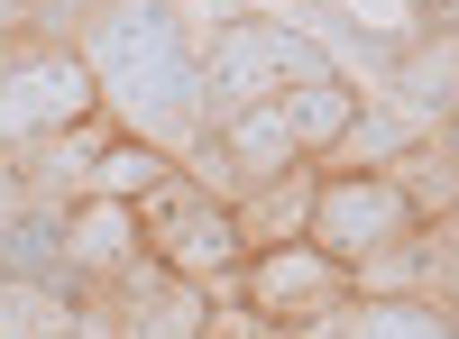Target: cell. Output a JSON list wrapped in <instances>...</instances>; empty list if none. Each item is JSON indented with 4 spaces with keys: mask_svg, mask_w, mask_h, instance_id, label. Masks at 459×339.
Returning <instances> with one entry per match:
<instances>
[{
    "mask_svg": "<svg viewBox=\"0 0 459 339\" xmlns=\"http://www.w3.org/2000/svg\"><path fill=\"white\" fill-rule=\"evenodd\" d=\"M74 55L92 64L101 83V120L120 138H147L184 165V147L212 129L203 101V47L184 28L175 0H101V10L74 28Z\"/></svg>",
    "mask_w": 459,
    "mask_h": 339,
    "instance_id": "cell-1",
    "label": "cell"
},
{
    "mask_svg": "<svg viewBox=\"0 0 459 339\" xmlns=\"http://www.w3.org/2000/svg\"><path fill=\"white\" fill-rule=\"evenodd\" d=\"M313 73H340V64L303 28H285V19H221L212 47H203V101H212V120H230V110L276 101L294 83H313Z\"/></svg>",
    "mask_w": 459,
    "mask_h": 339,
    "instance_id": "cell-2",
    "label": "cell"
},
{
    "mask_svg": "<svg viewBox=\"0 0 459 339\" xmlns=\"http://www.w3.org/2000/svg\"><path fill=\"white\" fill-rule=\"evenodd\" d=\"M138 230H147V257H166L175 275H194L212 303H239V267H248V230H239V202H212L194 183H166V193L138 202Z\"/></svg>",
    "mask_w": 459,
    "mask_h": 339,
    "instance_id": "cell-3",
    "label": "cell"
},
{
    "mask_svg": "<svg viewBox=\"0 0 459 339\" xmlns=\"http://www.w3.org/2000/svg\"><path fill=\"white\" fill-rule=\"evenodd\" d=\"M74 120H101V83L92 64L65 47V37H37V47H0V157L56 138Z\"/></svg>",
    "mask_w": 459,
    "mask_h": 339,
    "instance_id": "cell-4",
    "label": "cell"
},
{
    "mask_svg": "<svg viewBox=\"0 0 459 339\" xmlns=\"http://www.w3.org/2000/svg\"><path fill=\"white\" fill-rule=\"evenodd\" d=\"M350 303H359V275L340 267L331 248H313V239L248 248V267H239V312L266 321V330H303V321L350 312Z\"/></svg>",
    "mask_w": 459,
    "mask_h": 339,
    "instance_id": "cell-5",
    "label": "cell"
},
{
    "mask_svg": "<svg viewBox=\"0 0 459 339\" xmlns=\"http://www.w3.org/2000/svg\"><path fill=\"white\" fill-rule=\"evenodd\" d=\"M423 220H413V202L395 193L386 174H322V193H313V248H331L340 267H368V257H386V248H404Z\"/></svg>",
    "mask_w": 459,
    "mask_h": 339,
    "instance_id": "cell-6",
    "label": "cell"
},
{
    "mask_svg": "<svg viewBox=\"0 0 459 339\" xmlns=\"http://www.w3.org/2000/svg\"><path fill=\"white\" fill-rule=\"evenodd\" d=\"M92 293L110 312V339H212V321H221V303L194 275H175L166 257H138V267H120Z\"/></svg>",
    "mask_w": 459,
    "mask_h": 339,
    "instance_id": "cell-7",
    "label": "cell"
},
{
    "mask_svg": "<svg viewBox=\"0 0 459 339\" xmlns=\"http://www.w3.org/2000/svg\"><path fill=\"white\" fill-rule=\"evenodd\" d=\"M386 101L404 110L413 129H441L450 110H459V37L450 28H423L413 47L386 55Z\"/></svg>",
    "mask_w": 459,
    "mask_h": 339,
    "instance_id": "cell-8",
    "label": "cell"
},
{
    "mask_svg": "<svg viewBox=\"0 0 459 339\" xmlns=\"http://www.w3.org/2000/svg\"><path fill=\"white\" fill-rule=\"evenodd\" d=\"M65 248H74V275L110 284L120 267H138L147 257V230H138V202H110V193H83V202H65Z\"/></svg>",
    "mask_w": 459,
    "mask_h": 339,
    "instance_id": "cell-9",
    "label": "cell"
},
{
    "mask_svg": "<svg viewBox=\"0 0 459 339\" xmlns=\"http://www.w3.org/2000/svg\"><path fill=\"white\" fill-rule=\"evenodd\" d=\"M101 147H110V129L101 120H74V129H56V138H37V147H19V183H28V202H83V183H92V165H101Z\"/></svg>",
    "mask_w": 459,
    "mask_h": 339,
    "instance_id": "cell-10",
    "label": "cell"
},
{
    "mask_svg": "<svg viewBox=\"0 0 459 339\" xmlns=\"http://www.w3.org/2000/svg\"><path fill=\"white\" fill-rule=\"evenodd\" d=\"M0 275H28V284H56V293H83V275H74V248H65V202H28L10 230H0Z\"/></svg>",
    "mask_w": 459,
    "mask_h": 339,
    "instance_id": "cell-11",
    "label": "cell"
},
{
    "mask_svg": "<svg viewBox=\"0 0 459 339\" xmlns=\"http://www.w3.org/2000/svg\"><path fill=\"white\" fill-rule=\"evenodd\" d=\"M212 138L230 147V165L248 174V193H257V183H276L285 165H313V157H294V129H285L276 101H248V110H230V120H212Z\"/></svg>",
    "mask_w": 459,
    "mask_h": 339,
    "instance_id": "cell-12",
    "label": "cell"
},
{
    "mask_svg": "<svg viewBox=\"0 0 459 339\" xmlns=\"http://www.w3.org/2000/svg\"><path fill=\"white\" fill-rule=\"evenodd\" d=\"M276 110H285V129H294V157H331L340 147V129H350V110H359V83L350 73H313V83H294V92H276Z\"/></svg>",
    "mask_w": 459,
    "mask_h": 339,
    "instance_id": "cell-13",
    "label": "cell"
},
{
    "mask_svg": "<svg viewBox=\"0 0 459 339\" xmlns=\"http://www.w3.org/2000/svg\"><path fill=\"white\" fill-rule=\"evenodd\" d=\"M386 183L413 202V220H423V230H432V220H459V147H450L441 129H432V138H413L404 157L386 165Z\"/></svg>",
    "mask_w": 459,
    "mask_h": 339,
    "instance_id": "cell-14",
    "label": "cell"
},
{
    "mask_svg": "<svg viewBox=\"0 0 459 339\" xmlns=\"http://www.w3.org/2000/svg\"><path fill=\"white\" fill-rule=\"evenodd\" d=\"M413 138H432V129H413L395 101H359V110H350V129H340V147H331L322 165H331V174H386Z\"/></svg>",
    "mask_w": 459,
    "mask_h": 339,
    "instance_id": "cell-15",
    "label": "cell"
},
{
    "mask_svg": "<svg viewBox=\"0 0 459 339\" xmlns=\"http://www.w3.org/2000/svg\"><path fill=\"white\" fill-rule=\"evenodd\" d=\"M313 193H322V174H313V165H285L276 183H257V193L239 202L248 248H285V239H303V230H313Z\"/></svg>",
    "mask_w": 459,
    "mask_h": 339,
    "instance_id": "cell-16",
    "label": "cell"
},
{
    "mask_svg": "<svg viewBox=\"0 0 459 339\" xmlns=\"http://www.w3.org/2000/svg\"><path fill=\"white\" fill-rule=\"evenodd\" d=\"M340 339H459V312L423 303V293H359L340 312Z\"/></svg>",
    "mask_w": 459,
    "mask_h": 339,
    "instance_id": "cell-17",
    "label": "cell"
},
{
    "mask_svg": "<svg viewBox=\"0 0 459 339\" xmlns=\"http://www.w3.org/2000/svg\"><path fill=\"white\" fill-rule=\"evenodd\" d=\"M184 165L166 157V147H147V138H120L110 129V147H101V165H92V183L83 193H110V202H147V193H166Z\"/></svg>",
    "mask_w": 459,
    "mask_h": 339,
    "instance_id": "cell-18",
    "label": "cell"
},
{
    "mask_svg": "<svg viewBox=\"0 0 459 339\" xmlns=\"http://www.w3.org/2000/svg\"><path fill=\"white\" fill-rule=\"evenodd\" d=\"M74 321H83V293L0 275V339H74Z\"/></svg>",
    "mask_w": 459,
    "mask_h": 339,
    "instance_id": "cell-19",
    "label": "cell"
},
{
    "mask_svg": "<svg viewBox=\"0 0 459 339\" xmlns=\"http://www.w3.org/2000/svg\"><path fill=\"white\" fill-rule=\"evenodd\" d=\"M340 10L359 19V37H377V47H413V37H423V0H340Z\"/></svg>",
    "mask_w": 459,
    "mask_h": 339,
    "instance_id": "cell-20",
    "label": "cell"
},
{
    "mask_svg": "<svg viewBox=\"0 0 459 339\" xmlns=\"http://www.w3.org/2000/svg\"><path fill=\"white\" fill-rule=\"evenodd\" d=\"M19 211H28V183H19V165H10V157H0V230H10Z\"/></svg>",
    "mask_w": 459,
    "mask_h": 339,
    "instance_id": "cell-21",
    "label": "cell"
},
{
    "mask_svg": "<svg viewBox=\"0 0 459 339\" xmlns=\"http://www.w3.org/2000/svg\"><path fill=\"white\" fill-rule=\"evenodd\" d=\"M19 28H37V0H0V47H10Z\"/></svg>",
    "mask_w": 459,
    "mask_h": 339,
    "instance_id": "cell-22",
    "label": "cell"
},
{
    "mask_svg": "<svg viewBox=\"0 0 459 339\" xmlns=\"http://www.w3.org/2000/svg\"><path fill=\"white\" fill-rule=\"evenodd\" d=\"M441 138H450V147H459V110H450V120H441Z\"/></svg>",
    "mask_w": 459,
    "mask_h": 339,
    "instance_id": "cell-23",
    "label": "cell"
}]
</instances>
